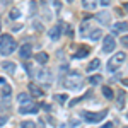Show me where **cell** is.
I'll list each match as a JSON object with an SVG mask.
<instances>
[{"instance_id":"1","label":"cell","mask_w":128,"mask_h":128,"mask_svg":"<svg viewBox=\"0 0 128 128\" xmlns=\"http://www.w3.org/2000/svg\"><path fill=\"white\" fill-rule=\"evenodd\" d=\"M16 48H17V43H16V40H14L10 34H4V36L0 38V53H2V55L7 56L10 53H14Z\"/></svg>"},{"instance_id":"2","label":"cell","mask_w":128,"mask_h":128,"mask_svg":"<svg viewBox=\"0 0 128 128\" xmlns=\"http://www.w3.org/2000/svg\"><path fill=\"white\" fill-rule=\"evenodd\" d=\"M62 82H63V86L67 89H80L84 79H82V75L77 74V72H70V74H67V75L63 77Z\"/></svg>"},{"instance_id":"3","label":"cell","mask_w":128,"mask_h":128,"mask_svg":"<svg viewBox=\"0 0 128 128\" xmlns=\"http://www.w3.org/2000/svg\"><path fill=\"white\" fill-rule=\"evenodd\" d=\"M123 62H125V53L120 51V53H116V55L108 62V70L109 72H116V70L123 65Z\"/></svg>"},{"instance_id":"4","label":"cell","mask_w":128,"mask_h":128,"mask_svg":"<svg viewBox=\"0 0 128 128\" xmlns=\"http://www.w3.org/2000/svg\"><path fill=\"white\" fill-rule=\"evenodd\" d=\"M106 114H108V111H99V113H89V111H84V113H82L84 120L89 121V123H99V121H102V120L106 118Z\"/></svg>"},{"instance_id":"5","label":"cell","mask_w":128,"mask_h":128,"mask_svg":"<svg viewBox=\"0 0 128 128\" xmlns=\"http://www.w3.org/2000/svg\"><path fill=\"white\" fill-rule=\"evenodd\" d=\"M38 104L36 102H32V101H29V102H26V104H20L19 108V113L20 114H29V113H38Z\"/></svg>"},{"instance_id":"6","label":"cell","mask_w":128,"mask_h":128,"mask_svg":"<svg viewBox=\"0 0 128 128\" xmlns=\"http://www.w3.org/2000/svg\"><path fill=\"white\" fill-rule=\"evenodd\" d=\"M36 80L41 84H51V74L48 70H38L36 72Z\"/></svg>"},{"instance_id":"7","label":"cell","mask_w":128,"mask_h":128,"mask_svg":"<svg viewBox=\"0 0 128 128\" xmlns=\"http://www.w3.org/2000/svg\"><path fill=\"white\" fill-rule=\"evenodd\" d=\"M116 46V43H114V38L113 36H104V46H102V51L104 53H111L113 50Z\"/></svg>"},{"instance_id":"8","label":"cell","mask_w":128,"mask_h":128,"mask_svg":"<svg viewBox=\"0 0 128 128\" xmlns=\"http://www.w3.org/2000/svg\"><path fill=\"white\" fill-rule=\"evenodd\" d=\"M19 55H20L22 60H29L31 55H32V46L31 44H22L20 50H19Z\"/></svg>"},{"instance_id":"9","label":"cell","mask_w":128,"mask_h":128,"mask_svg":"<svg viewBox=\"0 0 128 128\" xmlns=\"http://www.w3.org/2000/svg\"><path fill=\"white\" fill-rule=\"evenodd\" d=\"M62 28H63V26H62V22H60V24L55 26V28H51V29H50V38H51L53 41H56L60 36H62Z\"/></svg>"},{"instance_id":"10","label":"cell","mask_w":128,"mask_h":128,"mask_svg":"<svg viewBox=\"0 0 128 128\" xmlns=\"http://www.w3.org/2000/svg\"><path fill=\"white\" fill-rule=\"evenodd\" d=\"M96 19H98L101 24L108 26V24H109V19H111V16H109V12H104V10H102V12H99L98 16H96Z\"/></svg>"},{"instance_id":"11","label":"cell","mask_w":128,"mask_h":128,"mask_svg":"<svg viewBox=\"0 0 128 128\" xmlns=\"http://www.w3.org/2000/svg\"><path fill=\"white\" fill-rule=\"evenodd\" d=\"M128 31V22H116L113 24V32H125Z\"/></svg>"},{"instance_id":"12","label":"cell","mask_w":128,"mask_h":128,"mask_svg":"<svg viewBox=\"0 0 128 128\" xmlns=\"http://www.w3.org/2000/svg\"><path fill=\"white\" fill-rule=\"evenodd\" d=\"M82 5L87 10H94L98 7V0H82Z\"/></svg>"},{"instance_id":"13","label":"cell","mask_w":128,"mask_h":128,"mask_svg":"<svg viewBox=\"0 0 128 128\" xmlns=\"http://www.w3.org/2000/svg\"><path fill=\"white\" fill-rule=\"evenodd\" d=\"M89 55V48L87 46H80L79 50H77V53H75V58H84V56H87Z\"/></svg>"},{"instance_id":"14","label":"cell","mask_w":128,"mask_h":128,"mask_svg":"<svg viewBox=\"0 0 128 128\" xmlns=\"http://www.w3.org/2000/svg\"><path fill=\"white\" fill-rule=\"evenodd\" d=\"M36 62H38L40 65H44V63L48 62V55H46L44 51H41V53H38V55H36Z\"/></svg>"},{"instance_id":"15","label":"cell","mask_w":128,"mask_h":128,"mask_svg":"<svg viewBox=\"0 0 128 128\" xmlns=\"http://www.w3.org/2000/svg\"><path fill=\"white\" fill-rule=\"evenodd\" d=\"M29 90H31V94H32V96H36V98L43 96V90H41L38 86H34V84H31V86H29Z\"/></svg>"},{"instance_id":"16","label":"cell","mask_w":128,"mask_h":128,"mask_svg":"<svg viewBox=\"0 0 128 128\" xmlns=\"http://www.w3.org/2000/svg\"><path fill=\"white\" fill-rule=\"evenodd\" d=\"M89 20H84L82 26H80V36H89Z\"/></svg>"},{"instance_id":"17","label":"cell","mask_w":128,"mask_h":128,"mask_svg":"<svg viewBox=\"0 0 128 128\" xmlns=\"http://www.w3.org/2000/svg\"><path fill=\"white\" fill-rule=\"evenodd\" d=\"M2 67H4V70H7V72H10V74H14V72H16V65H14L12 62H4V63H2Z\"/></svg>"},{"instance_id":"18","label":"cell","mask_w":128,"mask_h":128,"mask_svg":"<svg viewBox=\"0 0 128 128\" xmlns=\"http://www.w3.org/2000/svg\"><path fill=\"white\" fill-rule=\"evenodd\" d=\"M10 94H12V87H10V86H4V87H2V98L9 99Z\"/></svg>"},{"instance_id":"19","label":"cell","mask_w":128,"mask_h":128,"mask_svg":"<svg viewBox=\"0 0 128 128\" xmlns=\"http://www.w3.org/2000/svg\"><path fill=\"white\" fill-rule=\"evenodd\" d=\"M101 36H102V32H101V29H94L90 34H89V38L92 41H98V40H101Z\"/></svg>"},{"instance_id":"20","label":"cell","mask_w":128,"mask_h":128,"mask_svg":"<svg viewBox=\"0 0 128 128\" xmlns=\"http://www.w3.org/2000/svg\"><path fill=\"white\" fill-rule=\"evenodd\" d=\"M123 106H125V92L118 90V109H121Z\"/></svg>"},{"instance_id":"21","label":"cell","mask_w":128,"mask_h":128,"mask_svg":"<svg viewBox=\"0 0 128 128\" xmlns=\"http://www.w3.org/2000/svg\"><path fill=\"white\" fill-rule=\"evenodd\" d=\"M17 101H19L20 104H26V102H29V94H26V92H20L19 96H17Z\"/></svg>"},{"instance_id":"22","label":"cell","mask_w":128,"mask_h":128,"mask_svg":"<svg viewBox=\"0 0 128 128\" xmlns=\"http://www.w3.org/2000/svg\"><path fill=\"white\" fill-rule=\"evenodd\" d=\"M99 65H101V62H99V60H92V62L87 65V70H89V72H92V70L99 68Z\"/></svg>"},{"instance_id":"23","label":"cell","mask_w":128,"mask_h":128,"mask_svg":"<svg viewBox=\"0 0 128 128\" xmlns=\"http://www.w3.org/2000/svg\"><path fill=\"white\" fill-rule=\"evenodd\" d=\"M102 94H104V98H106V99H113V98H114V94H113L111 87H102Z\"/></svg>"},{"instance_id":"24","label":"cell","mask_w":128,"mask_h":128,"mask_svg":"<svg viewBox=\"0 0 128 128\" xmlns=\"http://www.w3.org/2000/svg\"><path fill=\"white\" fill-rule=\"evenodd\" d=\"M55 99H56L58 102H62V104H63L65 101H68V96H67V94H56V96H55Z\"/></svg>"},{"instance_id":"25","label":"cell","mask_w":128,"mask_h":128,"mask_svg":"<svg viewBox=\"0 0 128 128\" xmlns=\"http://www.w3.org/2000/svg\"><path fill=\"white\" fill-rule=\"evenodd\" d=\"M20 128H36V123L34 121H22Z\"/></svg>"},{"instance_id":"26","label":"cell","mask_w":128,"mask_h":128,"mask_svg":"<svg viewBox=\"0 0 128 128\" xmlns=\"http://www.w3.org/2000/svg\"><path fill=\"white\" fill-rule=\"evenodd\" d=\"M19 16H20L19 9H12V10H10V14H9L10 19H19Z\"/></svg>"},{"instance_id":"27","label":"cell","mask_w":128,"mask_h":128,"mask_svg":"<svg viewBox=\"0 0 128 128\" xmlns=\"http://www.w3.org/2000/svg\"><path fill=\"white\" fill-rule=\"evenodd\" d=\"M89 80H90V84H94V86H96V84H99V82L102 80V77H101V75H92Z\"/></svg>"},{"instance_id":"28","label":"cell","mask_w":128,"mask_h":128,"mask_svg":"<svg viewBox=\"0 0 128 128\" xmlns=\"http://www.w3.org/2000/svg\"><path fill=\"white\" fill-rule=\"evenodd\" d=\"M7 123V116H0V126H4Z\"/></svg>"},{"instance_id":"29","label":"cell","mask_w":128,"mask_h":128,"mask_svg":"<svg viewBox=\"0 0 128 128\" xmlns=\"http://www.w3.org/2000/svg\"><path fill=\"white\" fill-rule=\"evenodd\" d=\"M121 43H123L125 46H128V36H123V38H121Z\"/></svg>"},{"instance_id":"30","label":"cell","mask_w":128,"mask_h":128,"mask_svg":"<svg viewBox=\"0 0 128 128\" xmlns=\"http://www.w3.org/2000/svg\"><path fill=\"white\" fill-rule=\"evenodd\" d=\"M55 9L60 10V2H58V0H55Z\"/></svg>"},{"instance_id":"31","label":"cell","mask_w":128,"mask_h":128,"mask_svg":"<svg viewBox=\"0 0 128 128\" xmlns=\"http://www.w3.org/2000/svg\"><path fill=\"white\" fill-rule=\"evenodd\" d=\"M102 128H113V123H106V125H104Z\"/></svg>"},{"instance_id":"32","label":"cell","mask_w":128,"mask_h":128,"mask_svg":"<svg viewBox=\"0 0 128 128\" xmlns=\"http://www.w3.org/2000/svg\"><path fill=\"white\" fill-rule=\"evenodd\" d=\"M101 4L102 5H109V0H101Z\"/></svg>"},{"instance_id":"33","label":"cell","mask_w":128,"mask_h":128,"mask_svg":"<svg viewBox=\"0 0 128 128\" xmlns=\"http://www.w3.org/2000/svg\"><path fill=\"white\" fill-rule=\"evenodd\" d=\"M123 9H125V10L128 12V2H126V4H123Z\"/></svg>"},{"instance_id":"34","label":"cell","mask_w":128,"mask_h":128,"mask_svg":"<svg viewBox=\"0 0 128 128\" xmlns=\"http://www.w3.org/2000/svg\"><path fill=\"white\" fill-rule=\"evenodd\" d=\"M123 84H125V86H128V79H123Z\"/></svg>"},{"instance_id":"35","label":"cell","mask_w":128,"mask_h":128,"mask_svg":"<svg viewBox=\"0 0 128 128\" xmlns=\"http://www.w3.org/2000/svg\"><path fill=\"white\" fill-rule=\"evenodd\" d=\"M68 2H72V0H68Z\"/></svg>"},{"instance_id":"36","label":"cell","mask_w":128,"mask_h":128,"mask_svg":"<svg viewBox=\"0 0 128 128\" xmlns=\"http://www.w3.org/2000/svg\"><path fill=\"white\" fill-rule=\"evenodd\" d=\"M126 118H128V114H126Z\"/></svg>"}]
</instances>
